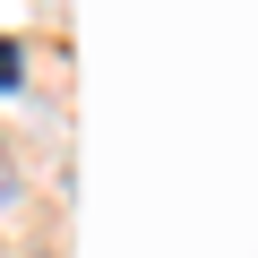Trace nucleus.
<instances>
[{
  "instance_id": "obj_1",
  "label": "nucleus",
  "mask_w": 258,
  "mask_h": 258,
  "mask_svg": "<svg viewBox=\"0 0 258 258\" xmlns=\"http://www.w3.org/2000/svg\"><path fill=\"white\" fill-rule=\"evenodd\" d=\"M0 86H18V43H0Z\"/></svg>"
},
{
  "instance_id": "obj_2",
  "label": "nucleus",
  "mask_w": 258,
  "mask_h": 258,
  "mask_svg": "<svg viewBox=\"0 0 258 258\" xmlns=\"http://www.w3.org/2000/svg\"><path fill=\"white\" fill-rule=\"evenodd\" d=\"M18 198V172H9V155H0V207H9Z\"/></svg>"
}]
</instances>
